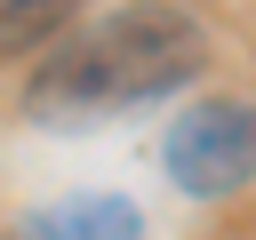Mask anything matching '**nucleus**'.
I'll return each mask as SVG.
<instances>
[{"label":"nucleus","instance_id":"1","mask_svg":"<svg viewBox=\"0 0 256 240\" xmlns=\"http://www.w3.org/2000/svg\"><path fill=\"white\" fill-rule=\"evenodd\" d=\"M200 56H208V40H200V24H192L176 0H128V8L64 32V40L40 56V72H32V88H24V112L48 120V128L120 120V112L184 88V80L200 72Z\"/></svg>","mask_w":256,"mask_h":240},{"label":"nucleus","instance_id":"2","mask_svg":"<svg viewBox=\"0 0 256 240\" xmlns=\"http://www.w3.org/2000/svg\"><path fill=\"white\" fill-rule=\"evenodd\" d=\"M168 184L192 192V200H224V192H248L256 184V104L248 96H200L176 112L168 144Z\"/></svg>","mask_w":256,"mask_h":240},{"label":"nucleus","instance_id":"3","mask_svg":"<svg viewBox=\"0 0 256 240\" xmlns=\"http://www.w3.org/2000/svg\"><path fill=\"white\" fill-rule=\"evenodd\" d=\"M8 240H144V216L120 192H72V200L32 208Z\"/></svg>","mask_w":256,"mask_h":240},{"label":"nucleus","instance_id":"4","mask_svg":"<svg viewBox=\"0 0 256 240\" xmlns=\"http://www.w3.org/2000/svg\"><path fill=\"white\" fill-rule=\"evenodd\" d=\"M88 0H0V56H32V48H56L72 32Z\"/></svg>","mask_w":256,"mask_h":240}]
</instances>
